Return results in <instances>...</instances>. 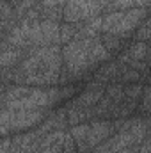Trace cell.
Returning <instances> with one entry per match:
<instances>
[{"label":"cell","mask_w":151,"mask_h":153,"mask_svg":"<svg viewBox=\"0 0 151 153\" xmlns=\"http://www.w3.org/2000/svg\"><path fill=\"white\" fill-rule=\"evenodd\" d=\"M142 18H144V9H130V11L114 13L101 22V30L114 36H124L132 32Z\"/></svg>","instance_id":"7a4b0ae2"},{"label":"cell","mask_w":151,"mask_h":153,"mask_svg":"<svg viewBox=\"0 0 151 153\" xmlns=\"http://www.w3.org/2000/svg\"><path fill=\"white\" fill-rule=\"evenodd\" d=\"M62 2H66V0H44V5H55V4H62Z\"/></svg>","instance_id":"ba28073f"},{"label":"cell","mask_w":151,"mask_h":153,"mask_svg":"<svg viewBox=\"0 0 151 153\" xmlns=\"http://www.w3.org/2000/svg\"><path fill=\"white\" fill-rule=\"evenodd\" d=\"M107 57H109L107 46L100 39L94 38L78 39L64 48V61H66L70 73L73 75L85 71L87 68H91L96 62H101Z\"/></svg>","instance_id":"6da1fadb"},{"label":"cell","mask_w":151,"mask_h":153,"mask_svg":"<svg viewBox=\"0 0 151 153\" xmlns=\"http://www.w3.org/2000/svg\"><path fill=\"white\" fill-rule=\"evenodd\" d=\"M144 53H146V45L139 43V45L132 46V48H130V52H128L124 57H126L128 61H135V62H139V61L144 57Z\"/></svg>","instance_id":"8992f818"},{"label":"cell","mask_w":151,"mask_h":153,"mask_svg":"<svg viewBox=\"0 0 151 153\" xmlns=\"http://www.w3.org/2000/svg\"><path fill=\"white\" fill-rule=\"evenodd\" d=\"M100 9L101 5L98 0H70L64 9V18L68 22H78V20H84L94 14Z\"/></svg>","instance_id":"277c9868"},{"label":"cell","mask_w":151,"mask_h":153,"mask_svg":"<svg viewBox=\"0 0 151 153\" xmlns=\"http://www.w3.org/2000/svg\"><path fill=\"white\" fill-rule=\"evenodd\" d=\"M110 130H112V125H109V123H98V125L89 126L87 139H85L84 144H87V146H94V144H98L101 139H105V137L110 134Z\"/></svg>","instance_id":"5b68a950"},{"label":"cell","mask_w":151,"mask_h":153,"mask_svg":"<svg viewBox=\"0 0 151 153\" xmlns=\"http://www.w3.org/2000/svg\"><path fill=\"white\" fill-rule=\"evenodd\" d=\"M101 96V93H85L84 96H80L78 98V102H76V105H80V107H89V105H94L96 103V100Z\"/></svg>","instance_id":"52a82bcc"},{"label":"cell","mask_w":151,"mask_h":153,"mask_svg":"<svg viewBox=\"0 0 151 153\" xmlns=\"http://www.w3.org/2000/svg\"><path fill=\"white\" fill-rule=\"evenodd\" d=\"M44 112L41 109H23V111H4V132L9 130H23L32 125H36L39 119H43Z\"/></svg>","instance_id":"3957f363"}]
</instances>
